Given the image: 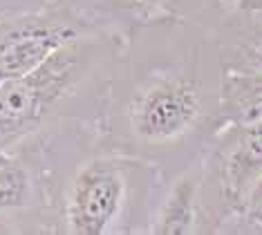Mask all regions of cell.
Segmentation results:
<instances>
[{
  "instance_id": "2",
  "label": "cell",
  "mask_w": 262,
  "mask_h": 235,
  "mask_svg": "<svg viewBox=\"0 0 262 235\" xmlns=\"http://www.w3.org/2000/svg\"><path fill=\"white\" fill-rule=\"evenodd\" d=\"M123 36L92 34L81 36L56 52L27 74L0 86V155L14 150L52 125L81 121L83 105L94 108L101 119V108L83 103V96L97 86L110 81L119 43Z\"/></svg>"
},
{
  "instance_id": "8",
  "label": "cell",
  "mask_w": 262,
  "mask_h": 235,
  "mask_svg": "<svg viewBox=\"0 0 262 235\" xmlns=\"http://www.w3.org/2000/svg\"><path fill=\"white\" fill-rule=\"evenodd\" d=\"M262 233V177L249 193L244 206L224 226V233Z\"/></svg>"
},
{
  "instance_id": "1",
  "label": "cell",
  "mask_w": 262,
  "mask_h": 235,
  "mask_svg": "<svg viewBox=\"0 0 262 235\" xmlns=\"http://www.w3.org/2000/svg\"><path fill=\"white\" fill-rule=\"evenodd\" d=\"M168 16L141 23L119 43L97 139L164 173L166 161L202 159L220 125L222 58L215 27L202 34Z\"/></svg>"
},
{
  "instance_id": "6",
  "label": "cell",
  "mask_w": 262,
  "mask_h": 235,
  "mask_svg": "<svg viewBox=\"0 0 262 235\" xmlns=\"http://www.w3.org/2000/svg\"><path fill=\"white\" fill-rule=\"evenodd\" d=\"M215 36L222 70L262 72V7L226 9Z\"/></svg>"
},
{
  "instance_id": "3",
  "label": "cell",
  "mask_w": 262,
  "mask_h": 235,
  "mask_svg": "<svg viewBox=\"0 0 262 235\" xmlns=\"http://www.w3.org/2000/svg\"><path fill=\"white\" fill-rule=\"evenodd\" d=\"M146 166L135 157L105 150L83 159L61 188L63 233H126L135 213V175Z\"/></svg>"
},
{
  "instance_id": "10",
  "label": "cell",
  "mask_w": 262,
  "mask_h": 235,
  "mask_svg": "<svg viewBox=\"0 0 262 235\" xmlns=\"http://www.w3.org/2000/svg\"><path fill=\"white\" fill-rule=\"evenodd\" d=\"M54 3V0H0V20L18 14H27V11L40 9L45 5Z\"/></svg>"
},
{
  "instance_id": "11",
  "label": "cell",
  "mask_w": 262,
  "mask_h": 235,
  "mask_svg": "<svg viewBox=\"0 0 262 235\" xmlns=\"http://www.w3.org/2000/svg\"><path fill=\"white\" fill-rule=\"evenodd\" d=\"M224 9H258L262 7V0H222Z\"/></svg>"
},
{
  "instance_id": "4",
  "label": "cell",
  "mask_w": 262,
  "mask_h": 235,
  "mask_svg": "<svg viewBox=\"0 0 262 235\" xmlns=\"http://www.w3.org/2000/svg\"><path fill=\"white\" fill-rule=\"evenodd\" d=\"M202 173L224 213V226L244 206L262 177V121L226 123L213 132L200 159Z\"/></svg>"
},
{
  "instance_id": "5",
  "label": "cell",
  "mask_w": 262,
  "mask_h": 235,
  "mask_svg": "<svg viewBox=\"0 0 262 235\" xmlns=\"http://www.w3.org/2000/svg\"><path fill=\"white\" fill-rule=\"evenodd\" d=\"M220 213L206 188L200 161L177 175L166 195L152 206L148 233L155 235H190L220 233Z\"/></svg>"
},
{
  "instance_id": "9",
  "label": "cell",
  "mask_w": 262,
  "mask_h": 235,
  "mask_svg": "<svg viewBox=\"0 0 262 235\" xmlns=\"http://www.w3.org/2000/svg\"><path fill=\"white\" fill-rule=\"evenodd\" d=\"M148 18H168V16H193L186 0H133Z\"/></svg>"
},
{
  "instance_id": "7",
  "label": "cell",
  "mask_w": 262,
  "mask_h": 235,
  "mask_svg": "<svg viewBox=\"0 0 262 235\" xmlns=\"http://www.w3.org/2000/svg\"><path fill=\"white\" fill-rule=\"evenodd\" d=\"M262 121V72L222 70L220 123Z\"/></svg>"
}]
</instances>
